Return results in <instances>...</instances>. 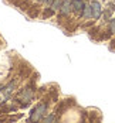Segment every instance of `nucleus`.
Segmentation results:
<instances>
[{"mask_svg": "<svg viewBox=\"0 0 115 123\" xmlns=\"http://www.w3.org/2000/svg\"><path fill=\"white\" fill-rule=\"evenodd\" d=\"M51 7H53V10H58V9L61 7V1H60V0H55V3H54Z\"/></svg>", "mask_w": 115, "mask_h": 123, "instance_id": "obj_7", "label": "nucleus"}, {"mask_svg": "<svg viewBox=\"0 0 115 123\" xmlns=\"http://www.w3.org/2000/svg\"><path fill=\"white\" fill-rule=\"evenodd\" d=\"M111 30L112 33H115V20H111Z\"/></svg>", "mask_w": 115, "mask_h": 123, "instance_id": "obj_9", "label": "nucleus"}, {"mask_svg": "<svg viewBox=\"0 0 115 123\" xmlns=\"http://www.w3.org/2000/svg\"><path fill=\"white\" fill-rule=\"evenodd\" d=\"M40 1H41V0H40Z\"/></svg>", "mask_w": 115, "mask_h": 123, "instance_id": "obj_10", "label": "nucleus"}, {"mask_svg": "<svg viewBox=\"0 0 115 123\" xmlns=\"http://www.w3.org/2000/svg\"><path fill=\"white\" fill-rule=\"evenodd\" d=\"M84 1L82 0H71V7H73V10H75V12H81V10H84Z\"/></svg>", "mask_w": 115, "mask_h": 123, "instance_id": "obj_3", "label": "nucleus"}, {"mask_svg": "<svg viewBox=\"0 0 115 123\" xmlns=\"http://www.w3.org/2000/svg\"><path fill=\"white\" fill-rule=\"evenodd\" d=\"M47 109V106H46V103H38L37 106L34 108V111L31 112V120L33 122H38L40 119H43V115H44V112Z\"/></svg>", "mask_w": 115, "mask_h": 123, "instance_id": "obj_1", "label": "nucleus"}, {"mask_svg": "<svg viewBox=\"0 0 115 123\" xmlns=\"http://www.w3.org/2000/svg\"><path fill=\"white\" fill-rule=\"evenodd\" d=\"M91 9H92V17H95V18H98L100 16H101V6H100V3L98 1H92L91 3Z\"/></svg>", "mask_w": 115, "mask_h": 123, "instance_id": "obj_2", "label": "nucleus"}, {"mask_svg": "<svg viewBox=\"0 0 115 123\" xmlns=\"http://www.w3.org/2000/svg\"><path fill=\"white\" fill-rule=\"evenodd\" d=\"M19 98L20 99H24V100H31V98H33V91L30 89V88H27V89H24L20 95H19Z\"/></svg>", "mask_w": 115, "mask_h": 123, "instance_id": "obj_4", "label": "nucleus"}, {"mask_svg": "<svg viewBox=\"0 0 115 123\" xmlns=\"http://www.w3.org/2000/svg\"><path fill=\"white\" fill-rule=\"evenodd\" d=\"M54 119H55L54 116H48V117H46V119H44V122H53Z\"/></svg>", "mask_w": 115, "mask_h": 123, "instance_id": "obj_8", "label": "nucleus"}, {"mask_svg": "<svg viewBox=\"0 0 115 123\" xmlns=\"http://www.w3.org/2000/svg\"><path fill=\"white\" fill-rule=\"evenodd\" d=\"M70 4H71V0L64 1L63 6H61V14H67V13L70 12Z\"/></svg>", "mask_w": 115, "mask_h": 123, "instance_id": "obj_5", "label": "nucleus"}, {"mask_svg": "<svg viewBox=\"0 0 115 123\" xmlns=\"http://www.w3.org/2000/svg\"><path fill=\"white\" fill-rule=\"evenodd\" d=\"M82 16L84 17H92V9H91V6H84V12H82Z\"/></svg>", "mask_w": 115, "mask_h": 123, "instance_id": "obj_6", "label": "nucleus"}]
</instances>
